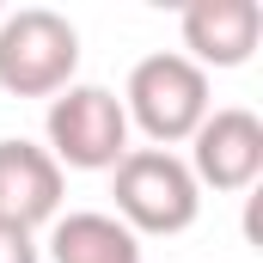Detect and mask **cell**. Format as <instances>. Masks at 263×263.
<instances>
[{"label":"cell","instance_id":"cell-9","mask_svg":"<svg viewBox=\"0 0 263 263\" xmlns=\"http://www.w3.org/2000/svg\"><path fill=\"white\" fill-rule=\"evenodd\" d=\"M0 263H43L37 233H25V227H6V220H0Z\"/></svg>","mask_w":263,"mask_h":263},{"label":"cell","instance_id":"cell-5","mask_svg":"<svg viewBox=\"0 0 263 263\" xmlns=\"http://www.w3.org/2000/svg\"><path fill=\"white\" fill-rule=\"evenodd\" d=\"M190 178L196 190H220V196H239L263 178V123L245 104H227V110H208L202 129L190 135Z\"/></svg>","mask_w":263,"mask_h":263},{"label":"cell","instance_id":"cell-4","mask_svg":"<svg viewBox=\"0 0 263 263\" xmlns=\"http://www.w3.org/2000/svg\"><path fill=\"white\" fill-rule=\"evenodd\" d=\"M49 159L73 165V172H110L123 153H129V117H123V98L110 86H62L49 98Z\"/></svg>","mask_w":263,"mask_h":263},{"label":"cell","instance_id":"cell-2","mask_svg":"<svg viewBox=\"0 0 263 263\" xmlns=\"http://www.w3.org/2000/svg\"><path fill=\"white\" fill-rule=\"evenodd\" d=\"M80 31L55 6H18L0 12V92L6 98H55L73 86Z\"/></svg>","mask_w":263,"mask_h":263},{"label":"cell","instance_id":"cell-8","mask_svg":"<svg viewBox=\"0 0 263 263\" xmlns=\"http://www.w3.org/2000/svg\"><path fill=\"white\" fill-rule=\"evenodd\" d=\"M49 257L55 263H141V239L117 214H55L49 220Z\"/></svg>","mask_w":263,"mask_h":263},{"label":"cell","instance_id":"cell-3","mask_svg":"<svg viewBox=\"0 0 263 263\" xmlns=\"http://www.w3.org/2000/svg\"><path fill=\"white\" fill-rule=\"evenodd\" d=\"M110 196H117V220L141 233H184L196 227L202 214V190L190 178V165L165 147H129L117 165H110Z\"/></svg>","mask_w":263,"mask_h":263},{"label":"cell","instance_id":"cell-10","mask_svg":"<svg viewBox=\"0 0 263 263\" xmlns=\"http://www.w3.org/2000/svg\"><path fill=\"white\" fill-rule=\"evenodd\" d=\"M0 12H6V6H0Z\"/></svg>","mask_w":263,"mask_h":263},{"label":"cell","instance_id":"cell-7","mask_svg":"<svg viewBox=\"0 0 263 263\" xmlns=\"http://www.w3.org/2000/svg\"><path fill=\"white\" fill-rule=\"evenodd\" d=\"M55 214H62V165L37 141H0V220L37 233Z\"/></svg>","mask_w":263,"mask_h":263},{"label":"cell","instance_id":"cell-6","mask_svg":"<svg viewBox=\"0 0 263 263\" xmlns=\"http://www.w3.org/2000/svg\"><path fill=\"white\" fill-rule=\"evenodd\" d=\"M178 31H184L178 55H190L202 73L208 67H245L263 37V6L257 0H190Z\"/></svg>","mask_w":263,"mask_h":263},{"label":"cell","instance_id":"cell-1","mask_svg":"<svg viewBox=\"0 0 263 263\" xmlns=\"http://www.w3.org/2000/svg\"><path fill=\"white\" fill-rule=\"evenodd\" d=\"M214 110L208 98V73L178 49H159V55H141L129 67V86H123V117L147 135L153 147H178L202 129V117Z\"/></svg>","mask_w":263,"mask_h":263}]
</instances>
